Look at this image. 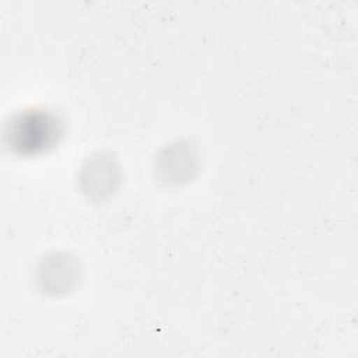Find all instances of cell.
<instances>
[{
  "mask_svg": "<svg viewBox=\"0 0 358 358\" xmlns=\"http://www.w3.org/2000/svg\"><path fill=\"white\" fill-rule=\"evenodd\" d=\"M57 136L55 119L43 113H28L11 124V144L21 151H35L50 145Z\"/></svg>",
  "mask_w": 358,
  "mask_h": 358,
  "instance_id": "6da1fadb",
  "label": "cell"
}]
</instances>
